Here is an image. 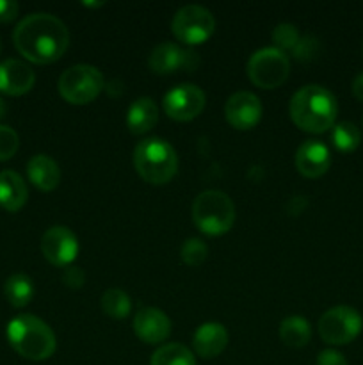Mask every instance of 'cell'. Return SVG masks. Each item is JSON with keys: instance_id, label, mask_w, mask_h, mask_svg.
I'll use <instances>...</instances> for the list:
<instances>
[{"instance_id": "cell-1", "label": "cell", "mask_w": 363, "mask_h": 365, "mask_svg": "<svg viewBox=\"0 0 363 365\" xmlns=\"http://www.w3.org/2000/svg\"><path fill=\"white\" fill-rule=\"evenodd\" d=\"M18 52L36 64L56 63L70 45V32L57 16L48 13H32L20 20L13 32Z\"/></svg>"}, {"instance_id": "cell-2", "label": "cell", "mask_w": 363, "mask_h": 365, "mask_svg": "<svg viewBox=\"0 0 363 365\" xmlns=\"http://www.w3.org/2000/svg\"><path fill=\"white\" fill-rule=\"evenodd\" d=\"M338 103L333 93L317 84L305 86L290 100V118L301 130L322 134L335 127Z\"/></svg>"}, {"instance_id": "cell-3", "label": "cell", "mask_w": 363, "mask_h": 365, "mask_svg": "<svg viewBox=\"0 0 363 365\" xmlns=\"http://www.w3.org/2000/svg\"><path fill=\"white\" fill-rule=\"evenodd\" d=\"M7 341L20 356L34 362L50 359L56 353V335L39 317L23 314L7 324Z\"/></svg>"}, {"instance_id": "cell-4", "label": "cell", "mask_w": 363, "mask_h": 365, "mask_svg": "<svg viewBox=\"0 0 363 365\" xmlns=\"http://www.w3.org/2000/svg\"><path fill=\"white\" fill-rule=\"evenodd\" d=\"M134 166L142 180L153 185H162L177 175L178 157L169 143L159 138H149L135 146Z\"/></svg>"}, {"instance_id": "cell-5", "label": "cell", "mask_w": 363, "mask_h": 365, "mask_svg": "<svg viewBox=\"0 0 363 365\" xmlns=\"http://www.w3.org/2000/svg\"><path fill=\"white\" fill-rule=\"evenodd\" d=\"M192 220L203 234L217 237L233 227L235 205L224 192L205 191L192 203Z\"/></svg>"}, {"instance_id": "cell-6", "label": "cell", "mask_w": 363, "mask_h": 365, "mask_svg": "<svg viewBox=\"0 0 363 365\" xmlns=\"http://www.w3.org/2000/svg\"><path fill=\"white\" fill-rule=\"evenodd\" d=\"M105 88V81L98 68L89 64L71 66L60 75L59 93L66 102L75 106H84L93 102Z\"/></svg>"}, {"instance_id": "cell-7", "label": "cell", "mask_w": 363, "mask_h": 365, "mask_svg": "<svg viewBox=\"0 0 363 365\" xmlns=\"http://www.w3.org/2000/svg\"><path fill=\"white\" fill-rule=\"evenodd\" d=\"M290 73L287 53L278 48H262L251 56L248 63V77L262 89H274L283 84Z\"/></svg>"}, {"instance_id": "cell-8", "label": "cell", "mask_w": 363, "mask_h": 365, "mask_svg": "<svg viewBox=\"0 0 363 365\" xmlns=\"http://www.w3.org/2000/svg\"><path fill=\"white\" fill-rule=\"evenodd\" d=\"M363 327L358 310L351 307H333L319 319V335L331 346H345L354 341Z\"/></svg>"}, {"instance_id": "cell-9", "label": "cell", "mask_w": 363, "mask_h": 365, "mask_svg": "<svg viewBox=\"0 0 363 365\" xmlns=\"http://www.w3.org/2000/svg\"><path fill=\"white\" fill-rule=\"evenodd\" d=\"M171 27L178 41L185 45H199L212 36L216 20L206 7L191 4L177 11Z\"/></svg>"}, {"instance_id": "cell-10", "label": "cell", "mask_w": 363, "mask_h": 365, "mask_svg": "<svg viewBox=\"0 0 363 365\" xmlns=\"http://www.w3.org/2000/svg\"><path fill=\"white\" fill-rule=\"evenodd\" d=\"M205 107V93L194 84H180L164 96V110L177 121L194 120Z\"/></svg>"}, {"instance_id": "cell-11", "label": "cell", "mask_w": 363, "mask_h": 365, "mask_svg": "<svg viewBox=\"0 0 363 365\" xmlns=\"http://www.w3.org/2000/svg\"><path fill=\"white\" fill-rule=\"evenodd\" d=\"M41 252L50 264L64 267L77 257L78 241L70 228L52 227L43 234Z\"/></svg>"}, {"instance_id": "cell-12", "label": "cell", "mask_w": 363, "mask_h": 365, "mask_svg": "<svg viewBox=\"0 0 363 365\" xmlns=\"http://www.w3.org/2000/svg\"><path fill=\"white\" fill-rule=\"evenodd\" d=\"M224 116L228 123L238 130H249L262 118V103L258 96L249 91H238L228 98L224 106Z\"/></svg>"}, {"instance_id": "cell-13", "label": "cell", "mask_w": 363, "mask_h": 365, "mask_svg": "<svg viewBox=\"0 0 363 365\" xmlns=\"http://www.w3.org/2000/svg\"><path fill=\"white\" fill-rule=\"evenodd\" d=\"M134 331L146 344H159L166 341L171 331V321L166 314L153 307H144L134 317Z\"/></svg>"}, {"instance_id": "cell-14", "label": "cell", "mask_w": 363, "mask_h": 365, "mask_svg": "<svg viewBox=\"0 0 363 365\" xmlns=\"http://www.w3.org/2000/svg\"><path fill=\"white\" fill-rule=\"evenodd\" d=\"M34 82V71L23 61L6 59L0 63V93H4V95H25V93L31 91Z\"/></svg>"}, {"instance_id": "cell-15", "label": "cell", "mask_w": 363, "mask_h": 365, "mask_svg": "<svg viewBox=\"0 0 363 365\" xmlns=\"http://www.w3.org/2000/svg\"><path fill=\"white\" fill-rule=\"evenodd\" d=\"M331 153L324 143L305 141L295 152V168L306 178H319L330 170Z\"/></svg>"}, {"instance_id": "cell-16", "label": "cell", "mask_w": 363, "mask_h": 365, "mask_svg": "<svg viewBox=\"0 0 363 365\" xmlns=\"http://www.w3.org/2000/svg\"><path fill=\"white\" fill-rule=\"evenodd\" d=\"M192 57L198 56L180 48L174 43H160V45H157L153 48L152 56L148 59V66L155 73H173L178 68H189V61Z\"/></svg>"}, {"instance_id": "cell-17", "label": "cell", "mask_w": 363, "mask_h": 365, "mask_svg": "<svg viewBox=\"0 0 363 365\" xmlns=\"http://www.w3.org/2000/svg\"><path fill=\"white\" fill-rule=\"evenodd\" d=\"M196 353L203 359H216L226 349L228 331L219 323H205L196 330L192 337Z\"/></svg>"}, {"instance_id": "cell-18", "label": "cell", "mask_w": 363, "mask_h": 365, "mask_svg": "<svg viewBox=\"0 0 363 365\" xmlns=\"http://www.w3.org/2000/svg\"><path fill=\"white\" fill-rule=\"evenodd\" d=\"M25 180L13 170L0 171V207L9 212H16L27 202Z\"/></svg>"}, {"instance_id": "cell-19", "label": "cell", "mask_w": 363, "mask_h": 365, "mask_svg": "<svg viewBox=\"0 0 363 365\" xmlns=\"http://www.w3.org/2000/svg\"><path fill=\"white\" fill-rule=\"evenodd\" d=\"M27 175L32 185L39 189V191H53L59 185L60 171L59 166L53 159L48 155H34L27 164Z\"/></svg>"}, {"instance_id": "cell-20", "label": "cell", "mask_w": 363, "mask_h": 365, "mask_svg": "<svg viewBox=\"0 0 363 365\" xmlns=\"http://www.w3.org/2000/svg\"><path fill=\"white\" fill-rule=\"evenodd\" d=\"M157 120H159V109H157V103L148 96L135 100L127 114L128 128H130L132 134L137 135L152 130L157 125Z\"/></svg>"}, {"instance_id": "cell-21", "label": "cell", "mask_w": 363, "mask_h": 365, "mask_svg": "<svg viewBox=\"0 0 363 365\" xmlns=\"http://www.w3.org/2000/svg\"><path fill=\"white\" fill-rule=\"evenodd\" d=\"M312 337L310 323L301 316H290L281 321L280 339L288 348H305Z\"/></svg>"}, {"instance_id": "cell-22", "label": "cell", "mask_w": 363, "mask_h": 365, "mask_svg": "<svg viewBox=\"0 0 363 365\" xmlns=\"http://www.w3.org/2000/svg\"><path fill=\"white\" fill-rule=\"evenodd\" d=\"M4 294L11 305L21 309V307L28 305L31 299L34 298V284L27 274L14 273L4 284Z\"/></svg>"}, {"instance_id": "cell-23", "label": "cell", "mask_w": 363, "mask_h": 365, "mask_svg": "<svg viewBox=\"0 0 363 365\" xmlns=\"http://www.w3.org/2000/svg\"><path fill=\"white\" fill-rule=\"evenodd\" d=\"M149 365H196L194 353L182 344H167L152 355Z\"/></svg>"}, {"instance_id": "cell-24", "label": "cell", "mask_w": 363, "mask_h": 365, "mask_svg": "<svg viewBox=\"0 0 363 365\" xmlns=\"http://www.w3.org/2000/svg\"><path fill=\"white\" fill-rule=\"evenodd\" d=\"M103 312L114 319H125L132 310V302L128 294L121 289H109L102 296Z\"/></svg>"}, {"instance_id": "cell-25", "label": "cell", "mask_w": 363, "mask_h": 365, "mask_svg": "<svg viewBox=\"0 0 363 365\" xmlns=\"http://www.w3.org/2000/svg\"><path fill=\"white\" fill-rule=\"evenodd\" d=\"M331 141H333L335 148L344 153H349L358 148L359 143H362V134H359L358 127L354 123H351V121H342V123L333 127Z\"/></svg>"}, {"instance_id": "cell-26", "label": "cell", "mask_w": 363, "mask_h": 365, "mask_svg": "<svg viewBox=\"0 0 363 365\" xmlns=\"http://www.w3.org/2000/svg\"><path fill=\"white\" fill-rule=\"evenodd\" d=\"M209 255V248H206L205 242L201 239L191 237L184 242L180 250V257L187 266H199L206 260Z\"/></svg>"}, {"instance_id": "cell-27", "label": "cell", "mask_w": 363, "mask_h": 365, "mask_svg": "<svg viewBox=\"0 0 363 365\" xmlns=\"http://www.w3.org/2000/svg\"><path fill=\"white\" fill-rule=\"evenodd\" d=\"M273 41L276 43L278 50H292L294 52L295 46L299 45L301 38H299L298 27L290 24H280L273 32Z\"/></svg>"}, {"instance_id": "cell-28", "label": "cell", "mask_w": 363, "mask_h": 365, "mask_svg": "<svg viewBox=\"0 0 363 365\" xmlns=\"http://www.w3.org/2000/svg\"><path fill=\"white\" fill-rule=\"evenodd\" d=\"M20 146V138L9 125H0V160H9Z\"/></svg>"}, {"instance_id": "cell-29", "label": "cell", "mask_w": 363, "mask_h": 365, "mask_svg": "<svg viewBox=\"0 0 363 365\" xmlns=\"http://www.w3.org/2000/svg\"><path fill=\"white\" fill-rule=\"evenodd\" d=\"M317 365H349L345 356L335 349H324L317 356Z\"/></svg>"}, {"instance_id": "cell-30", "label": "cell", "mask_w": 363, "mask_h": 365, "mask_svg": "<svg viewBox=\"0 0 363 365\" xmlns=\"http://www.w3.org/2000/svg\"><path fill=\"white\" fill-rule=\"evenodd\" d=\"M315 50H317V41H315V39L302 38L301 41H299V45L295 46L294 53L299 57V59L306 61V59H310V57L315 56Z\"/></svg>"}, {"instance_id": "cell-31", "label": "cell", "mask_w": 363, "mask_h": 365, "mask_svg": "<svg viewBox=\"0 0 363 365\" xmlns=\"http://www.w3.org/2000/svg\"><path fill=\"white\" fill-rule=\"evenodd\" d=\"M18 4L14 0H0V24H9L18 16Z\"/></svg>"}, {"instance_id": "cell-32", "label": "cell", "mask_w": 363, "mask_h": 365, "mask_svg": "<svg viewBox=\"0 0 363 365\" xmlns=\"http://www.w3.org/2000/svg\"><path fill=\"white\" fill-rule=\"evenodd\" d=\"M63 282L71 289H78L84 285V273L77 267H71V269H66V273L63 274Z\"/></svg>"}, {"instance_id": "cell-33", "label": "cell", "mask_w": 363, "mask_h": 365, "mask_svg": "<svg viewBox=\"0 0 363 365\" xmlns=\"http://www.w3.org/2000/svg\"><path fill=\"white\" fill-rule=\"evenodd\" d=\"M352 95H354L359 102H363V71L356 75L354 81H352Z\"/></svg>"}, {"instance_id": "cell-34", "label": "cell", "mask_w": 363, "mask_h": 365, "mask_svg": "<svg viewBox=\"0 0 363 365\" xmlns=\"http://www.w3.org/2000/svg\"><path fill=\"white\" fill-rule=\"evenodd\" d=\"M6 110H7V106L6 102L2 100V96H0V120H2L4 116H6Z\"/></svg>"}]
</instances>
